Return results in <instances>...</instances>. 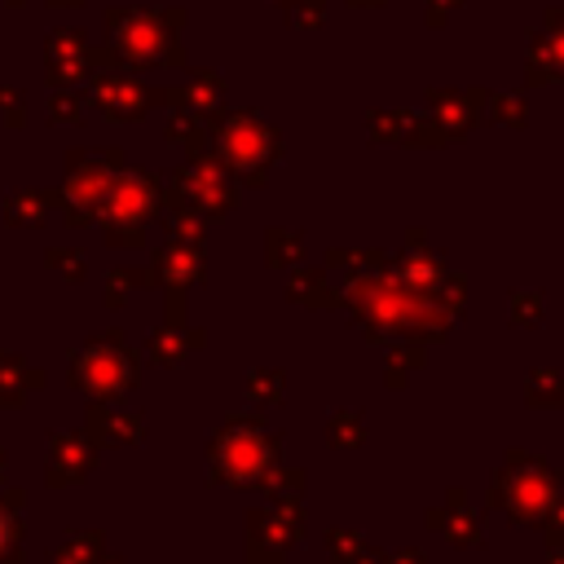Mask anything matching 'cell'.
Returning <instances> with one entry per match:
<instances>
[{
  "mask_svg": "<svg viewBox=\"0 0 564 564\" xmlns=\"http://www.w3.org/2000/svg\"><path fill=\"white\" fill-rule=\"evenodd\" d=\"M300 256H304V234H295V229H291L286 238H282V234H273V238H269V260H273V264H278V260L295 264Z\"/></svg>",
  "mask_w": 564,
  "mask_h": 564,
  "instance_id": "obj_15",
  "label": "cell"
},
{
  "mask_svg": "<svg viewBox=\"0 0 564 564\" xmlns=\"http://www.w3.org/2000/svg\"><path fill=\"white\" fill-rule=\"evenodd\" d=\"M322 13H326V0H295V4H291V22H295L300 31L317 26V22H322Z\"/></svg>",
  "mask_w": 564,
  "mask_h": 564,
  "instance_id": "obj_17",
  "label": "cell"
},
{
  "mask_svg": "<svg viewBox=\"0 0 564 564\" xmlns=\"http://www.w3.org/2000/svg\"><path fill=\"white\" fill-rule=\"evenodd\" d=\"M225 467L234 480H260L273 463H278V436L264 432V427H238L229 441H225Z\"/></svg>",
  "mask_w": 564,
  "mask_h": 564,
  "instance_id": "obj_4",
  "label": "cell"
},
{
  "mask_svg": "<svg viewBox=\"0 0 564 564\" xmlns=\"http://www.w3.org/2000/svg\"><path fill=\"white\" fill-rule=\"evenodd\" d=\"M560 489V471L542 454L511 449L489 485V507H498L511 524H542Z\"/></svg>",
  "mask_w": 564,
  "mask_h": 564,
  "instance_id": "obj_1",
  "label": "cell"
},
{
  "mask_svg": "<svg viewBox=\"0 0 564 564\" xmlns=\"http://www.w3.org/2000/svg\"><path fill=\"white\" fill-rule=\"evenodd\" d=\"M414 370H423V348L419 344H392L388 357H383V383L405 388Z\"/></svg>",
  "mask_w": 564,
  "mask_h": 564,
  "instance_id": "obj_10",
  "label": "cell"
},
{
  "mask_svg": "<svg viewBox=\"0 0 564 564\" xmlns=\"http://www.w3.org/2000/svg\"><path fill=\"white\" fill-rule=\"evenodd\" d=\"M524 401L533 410H560L564 405V375L555 366H538L524 379Z\"/></svg>",
  "mask_w": 564,
  "mask_h": 564,
  "instance_id": "obj_8",
  "label": "cell"
},
{
  "mask_svg": "<svg viewBox=\"0 0 564 564\" xmlns=\"http://www.w3.org/2000/svg\"><path fill=\"white\" fill-rule=\"evenodd\" d=\"M278 150H282L278 132H273L264 119H256V115H238V119L225 128V154H229V163L242 167L256 185L264 181V172H269V163L278 159Z\"/></svg>",
  "mask_w": 564,
  "mask_h": 564,
  "instance_id": "obj_3",
  "label": "cell"
},
{
  "mask_svg": "<svg viewBox=\"0 0 564 564\" xmlns=\"http://www.w3.org/2000/svg\"><path fill=\"white\" fill-rule=\"evenodd\" d=\"M458 4H463V0H427V22H432V26H445Z\"/></svg>",
  "mask_w": 564,
  "mask_h": 564,
  "instance_id": "obj_19",
  "label": "cell"
},
{
  "mask_svg": "<svg viewBox=\"0 0 564 564\" xmlns=\"http://www.w3.org/2000/svg\"><path fill=\"white\" fill-rule=\"evenodd\" d=\"M326 441H330L335 449H357V445L366 441V419L352 414V410H335V414L326 419Z\"/></svg>",
  "mask_w": 564,
  "mask_h": 564,
  "instance_id": "obj_12",
  "label": "cell"
},
{
  "mask_svg": "<svg viewBox=\"0 0 564 564\" xmlns=\"http://www.w3.org/2000/svg\"><path fill=\"white\" fill-rule=\"evenodd\" d=\"M480 88L458 93V88H432L427 106L414 110V141L410 145H445L471 132V123L480 119Z\"/></svg>",
  "mask_w": 564,
  "mask_h": 564,
  "instance_id": "obj_2",
  "label": "cell"
},
{
  "mask_svg": "<svg viewBox=\"0 0 564 564\" xmlns=\"http://www.w3.org/2000/svg\"><path fill=\"white\" fill-rule=\"evenodd\" d=\"M546 322V304L542 291H511V326H542Z\"/></svg>",
  "mask_w": 564,
  "mask_h": 564,
  "instance_id": "obj_13",
  "label": "cell"
},
{
  "mask_svg": "<svg viewBox=\"0 0 564 564\" xmlns=\"http://www.w3.org/2000/svg\"><path fill=\"white\" fill-rule=\"evenodd\" d=\"M291 300H300V304H335L339 300V291L330 286V278H326V269H300L295 278H291Z\"/></svg>",
  "mask_w": 564,
  "mask_h": 564,
  "instance_id": "obj_9",
  "label": "cell"
},
{
  "mask_svg": "<svg viewBox=\"0 0 564 564\" xmlns=\"http://www.w3.org/2000/svg\"><path fill=\"white\" fill-rule=\"evenodd\" d=\"M546 538H551V551H564V489L555 494V502H551V511H546Z\"/></svg>",
  "mask_w": 564,
  "mask_h": 564,
  "instance_id": "obj_16",
  "label": "cell"
},
{
  "mask_svg": "<svg viewBox=\"0 0 564 564\" xmlns=\"http://www.w3.org/2000/svg\"><path fill=\"white\" fill-rule=\"evenodd\" d=\"M352 564H388V555H383V551H370V546H366V551H361V555H357Z\"/></svg>",
  "mask_w": 564,
  "mask_h": 564,
  "instance_id": "obj_21",
  "label": "cell"
},
{
  "mask_svg": "<svg viewBox=\"0 0 564 564\" xmlns=\"http://www.w3.org/2000/svg\"><path fill=\"white\" fill-rule=\"evenodd\" d=\"M551 564H564V551H551Z\"/></svg>",
  "mask_w": 564,
  "mask_h": 564,
  "instance_id": "obj_23",
  "label": "cell"
},
{
  "mask_svg": "<svg viewBox=\"0 0 564 564\" xmlns=\"http://www.w3.org/2000/svg\"><path fill=\"white\" fill-rule=\"evenodd\" d=\"M366 132L370 141H414V110L392 106V110H370L366 115Z\"/></svg>",
  "mask_w": 564,
  "mask_h": 564,
  "instance_id": "obj_7",
  "label": "cell"
},
{
  "mask_svg": "<svg viewBox=\"0 0 564 564\" xmlns=\"http://www.w3.org/2000/svg\"><path fill=\"white\" fill-rule=\"evenodd\" d=\"M348 4H361V9H375V4H383V0H348Z\"/></svg>",
  "mask_w": 564,
  "mask_h": 564,
  "instance_id": "obj_22",
  "label": "cell"
},
{
  "mask_svg": "<svg viewBox=\"0 0 564 564\" xmlns=\"http://www.w3.org/2000/svg\"><path fill=\"white\" fill-rule=\"evenodd\" d=\"M524 75H529L533 84H542V79H564V9H546V22L529 35Z\"/></svg>",
  "mask_w": 564,
  "mask_h": 564,
  "instance_id": "obj_5",
  "label": "cell"
},
{
  "mask_svg": "<svg viewBox=\"0 0 564 564\" xmlns=\"http://www.w3.org/2000/svg\"><path fill=\"white\" fill-rule=\"evenodd\" d=\"M480 110L489 123H507V128H524L529 123V106L520 93H494V97H480Z\"/></svg>",
  "mask_w": 564,
  "mask_h": 564,
  "instance_id": "obj_11",
  "label": "cell"
},
{
  "mask_svg": "<svg viewBox=\"0 0 564 564\" xmlns=\"http://www.w3.org/2000/svg\"><path fill=\"white\" fill-rule=\"evenodd\" d=\"M361 551H366V538L361 533H348V529H330L326 533V560L330 564H352Z\"/></svg>",
  "mask_w": 564,
  "mask_h": 564,
  "instance_id": "obj_14",
  "label": "cell"
},
{
  "mask_svg": "<svg viewBox=\"0 0 564 564\" xmlns=\"http://www.w3.org/2000/svg\"><path fill=\"white\" fill-rule=\"evenodd\" d=\"M427 524L436 533H445L454 546H480V516L471 511V502H467L463 489H449L445 494V507H432Z\"/></svg>",
  "mask_w": 564,
  "mask_h": 564,
  "instance_id": "obj_6",
  "label": "cell"
},
{
  "mask_svg": "<svg viewBox=\"0 0 564 564\" xmlns=\"http://www.w3.org/2000/svg\"><path fill=\"white\" fill-rule=\"evenodd\" d=\"M282 480H273V489L282 494V498H304V471H295V467H286V471H278Z\"/></svg>",
  "mask_w": 564,
  "mask_h": 564,
  "instance_id": "obj_18",
  "label": "cell"
},
{
  "mask_svg": "<svg viewBox=\"0 0 564 564\" xmlns=\"http://www.w3.org/2000/svg\"><path fill=\"white\" fill-rule=\"evenodd\" d=\"M282 388H286V379H282V375H269V379H256V392H260L264 401H278V397H282Z\"/></svg>",
  "mask_w": 564,
  "mask_h": 564,
  "instance_id": "obj_20",
  "label": "cell"
}]
</instances>
